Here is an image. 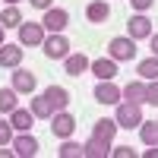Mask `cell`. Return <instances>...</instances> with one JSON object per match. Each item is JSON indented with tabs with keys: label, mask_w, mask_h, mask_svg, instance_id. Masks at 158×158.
I'll use <instances>...</instances> for the list:
<instances>
[{
	"label": "cell",
	"mask_w": 158,
	"mask_h": 158,
	"mask_svg": "<svg viewBox=\"0 0 158 158\" xmlns=\"http://www.w3.org/2000/svg\"><path fill=\"white\" fill-rule=\"evenodd\" d=\"M114 120L117 127H123V130H133L142 123V111H139V104L133 101H117V114H114Z\"/></svg>",
	"instance_id": "6da1fadb"
},
{
	"label": "cell",
	"mask_w": 158,
	"mask_h": 158,
	"mask_svg": "<svg viewBox=\"0 0 158 158\" xmlns=\"http://www.w3.org/2000/svg\"><path fill=\"white\" fill-rule=\"evenodd\" d=\"M108 54H111L114 60H133V57H136V38H130V35H117V38H111Z\"/></svg>",
	"instance_id": "7a4b0ae2"
},
{
	"label": "cell",
	"mask_w": 158,
	"mask_h": 158,
	"mask_svg": "<svg viewBox=\"0 0 158 158\" xmlns=\"http://www.w3.org/2000/svg\"><path fill=\"white\" fill-rule=\"evenodd\" d=\"M19 44L41 48V44H44V25H41V22H22V25H19Z\"/></svg>",
	"instance_id": "3957f363"
},
{
	"label": "cell",
	"mask_w": 158,
	"mask_h": 158,
	"mask_svg": "<svg viewBox=\"0 0 158 158\" xmlns=\"http://www.w3.org/2000/svg\"><path fill=\"white\" fill-rule=\"evenodd\" d=\"M44 57H51V60H63L70 54V41L63 38L60 32H51V38H44Z\"/></svg>",
	"instance_id": "277c9868"
},
{
	"label": "cell",
	"mask_w": 158,
	"mask_h": 158,
	"mask_svg": "<svg viewBox=\"0 0 158 158\" xmlns=\"http://www.w3.org/2000/svg\"><path fill=\"white\" fill-rule=\"evenodd\" d=\"M51 133H54L57 139H70L73 136V130H76V120H73V114L67 111H54V117H51Z\"/></svg>",
	"instance_id": "5b68a950"
},
{
	"label": "cell",
	"mask_w": 158,
	"mask_h": 158,
	"mask_svg": "<svg viewBox=\"0 0 158 158\" xmlns=\"http://www.w3.org/2000/svg\"><path fill=\"white\" fill-rule=\"evenodd\" d=\"M67 22H70V13H67V10H60V6H48V10H44L41 25H44L48 32H63V29H67Z\"/></svg>",
	"instance_id": "8992f818"
},
{
	"label": "cell",
	"mask_w": 158,
	"mask_h": 158,
	"mask_svg": "<svg viewBox=\"0 0 158 158\" xmlns=\"http://www.w3.org/2000/svg\"><path fill=\"white\" fill-rule=\"evenodd\" d=\"M35 85H38L35 73L22 70V67H16V70H13V89H16V92H22V95H32V92H35Z\"/></svg>",
	"instance_id": "52a82bcc"
},
{
	"label": "cell",
	"mask_w": 158,
	"mask_h": 158,
	"mask_svg": "<svg viewBox=\"0 0 158 158\" xmlns=\"http://www.w3.org/2000/svg\"><path fill=\"white\" fill-rule=\"evenodd\" d=\"M95 101H101V104H117V101H120V89H117L111 79H98V85H95Z\"/></svg>",
	"instance_id": "ba28073f"
},
{
	"label": "cell",
	"mask_w": 158,
	"mask_h": 158,
	"mask_svg": "<svg viewBox=\"0 0 158 158\" xmlns=\"http://www.w3.org/2000/svg\"><path fill=\"white\" fill-rule=\"evenodd\" d=\"M127 29H130V38H149L152 35V19L146 13H136V16L127 22Z\"/></svg>",
	"instance_id": "9c48e42d"
},
{
	"label": "cell",
	"mask_w": 158,
	"mask_h": 158,
	"mask_svg": "<svg viewBox=\"0 0 158 158\" xmlns=\"http://www.w3.org/2000/svg\"><path fill=\"white\" fill-rule=\"evenodd\" d=\"M13 149H16V155H22V158H32V155H38V139L25 130L22 136L13 139Z\"/></svg>",
	"instance_id": "30bf717a"
},
{
	"label": "cell",
	"mask_w": 158,
	"mask_h": 158,
	"mask_svg": "<svg viewBox=\"0 0 158 158\" xmlns=\"http://www.w3.org/2000/svg\"><path fill=\"white\" fill-rule=\"evenodd\" d=\"M63 67H67L70 76H82V73L92 67V60H89L85 54H67V57H63Z\"/></svg>",
	"instance_id": "8fae6325"
},
{
	"label": "cell",
	"mask_w": 158,
	"mask_h": 158,
	"mask_svg": "<svg viewBox=\"0 0 158 158\" xmlns=\"http://www.w3.org/2000/svg\"><path fill=\"white\" fill-rule=\"evenodd\" d=\"M22 63V48L19 44H0V67H13L16 70Z\"/></svg>",
	"instance_id": "7c38bea8"
},
{
	"label": "cell",
	"mask_w": 158,
	"mask_h": 158,
	"mask_svg": "<svg viewBox=\"0 0 158 158\" xmlns=\"http://www.w3.org/2000/svg\"><path fill=\"white\" fill-rule=\"evenodd\" d=\"M44 95L51 98V104H54V111H67V104L73 101V95L63 85H51V89H44Z\"/></svg>",
	"instance_id": "4fadbf2b"
},
{
	"label": "cell",
	"mask_w": 158,
	"mask_h": 158,
	"mask_svg": "<svg viewBox=\"0 0 158 158\" xmlns=\"http://www.w3.org/2000/svg\"><path fill=\"white\" fill-rule=\"evenodd\" d=\"M82 152H85L89 158H104V155H111V142H104V139H98V136H92V139L82 142Z\"/></svg>",
	"instance_id": "5bb4252c"
},
{
	"label": "cell",
	"mask_w": 158,
	"mask_h": 158,
	"mask_svg": "<svg viewBox=\"0 0 158 158\" xmlns=\"http://www.w3.org/2000/svg\"><path fill=\"white\" fill-rule=\"evenodd\" d=\"M89 70L95 73L98 79H114V76H117V60H114V57H108V60H104V57H101V60H92Z\"/></svg>",
	"instance_id": "9a60e30c"
},
{
	"label": "cell",
	"mask_w": 158,
	"mask_h": 158,
	"mask_svg": "<svg viewBox=\"0 0 158 158\" xmlns=\"http://www.w3.org/2000/svg\"><path fill=\"white\" fill-rule=\"evenodd\" d=\"M10 123H13V130L25 133V130H32V123H35V114H32V111H22V108H16V111L10 114Z\"/></svg>",
	"instance_id": "2e32d148"
},
{
	"label": "cell",
	"mask_w": 158,
	"mask_h": 158,
	"mask_svg": "<svg viewBox=\"0 0 158 158\" xmlns=\"http://www.w3.org/2000/svg\"><path fill=\"white\" fill-rule=\"evenodd\" d=\"M85 16H89V22H104L111 16V6L104 3V0H92V3L85 6Z\"/></svg>",
	"instance_id": "e0dca14e"
},
{
	"label": "cell",
	"mask_w": 158,
	"mask_h": 158,
	"mask_svg": "<svg viewBox=\"0 0 158 158\" xmlns=\"http://www.w3.org/2000/svg\"><path fill=\"white\" fill-rule=\"evenodd\" d=\"M114 133H117V120H95V127H92V136H98V139H104V142H111L114 139Z\"/></svg>",
	"instance_id": "ac0fdd59"
},
{
	"label": "cell",
	"mask_w": 158,
	"mask_h": 158,
	"mask_svg": "<svg viewBox=\"0 0 158 158\" xmlns=\"http://www.w3.org/2000/svg\"><path fill=\"white\" fill-rule=\"evenodd\" d=\"M120 98L133 101V104H142L146 101V82H127V89H120Z\"/></svg>",
	"instance_id": "d6986e66"
},
{
	"label": "cell",
	"mask_w": 158,
	"mask_h": 158,
	"mask_svg": "<svg viewBox=\"0 0 158 158\" xmlns=\"http://www.w3.org/2000/svg\"><path fill=\"white\" fill-rule=\"evenodd\" d=\"M32 114H35V117H44V120H51V117H54V104H51V98H48V95L32 98Z\"/></svg>",
	"instance_id": "ffe728a7"
},
{
	"label": "cell",
	"mask_w": 158,
	"mask_h": 158,
	"mask_svg": "<svg viewBox=\"0 0 158 158\" xmlns=\"http://www.w3.org/2000/svg\"><path fill=\"white\" fill-rule=\"evenodd\" d=\"M139 139L146 146H158V123L155 120H142L139 123Z\"/></svg>",
	"instance_id": "44dd1931"
},
{
	"label": "cell",
	"mask_w": 158,
	"mask_h": 158,
	"mask_svg": "<svg viewBox=\"0 0 158 158\" xmlns=\"http://www.w3.org/2000/svg\"><path fill=\"white\" fill-rule=\"evenodd\" d=\"M136 73H139L142 79H158V57L152 54V57H146V60H139Z\"/></svg>",
	"instance_id": "7402d4cb"
},
{
	"label": "cell",
	"mask_w": 158,
	"mask_h": 158,
	"mask_svg": "<svg viewBox=\"0 0 158 158\" xmlns=\"http://www.w3.org/2000/svg\"><path fill=\"white\" fill-rule=\"evenodd\" d=\"M16 89H0V114H13L16 111Z\"/></svg>",
	"instance_id": "603a6c76"
},
{
	"label": "cell",
	"mask_w": 158,
	"mask_h": 158,
	"mask_svg": "<svg viewBox=\"0 0 158 158\" xmlns=\"http://www.w3.org/2000/svg\"><path fill=\"white\" fill-rule=\"evenodd\" d=\"M0 25H3V29H19V25H22V13L16 6H6L3 16H0Z\"/></svg>",
	"instance_id": "cb8c5ba5"
},
{
	"label": "cell",
	"mask_w": 158,
	"mask_h": 158,
	"mask_svg": "<svg viewBox=\"0 0 158 158\" xmlns=\"http://www.w3.org/2000/svg\"><path fill=\"white\" fill-rule=\"evenodd\" d=\"M57 155H60V158H82L85 152H82V142H73V139H63V146L57 149Z\"/></svg>",
	"instance_id": "d4e9b609"
},
{
	"label": "cell",
	"mask_w": 158,
	"mask_h": 158,
	"mask_svg": "<svg viewBox=\"0 0 158 158\" xmlns=\"http://www.w3.org/2000/svg\"><path fill=\"white\" fill-rule=\"evenodd\" d=\"M10 142H13V123L0 120V146H10Z\"/></svg>",
	"instance_id": "484cf974"
},
{
	"label": "cell",
	"mask_w": 158,
	"mask_h": 158,
	"mask_svg": "<svg viewBox=\"0 0 158 158\" xmlns=\"http://www.w3.org/2000/svg\"><path fill=\"white\" fill-rule=\"evenodd\" d=\"M146 101L149 104H158V79H152V82L146 85Z\"/></svg>",
	"instance_id": "4316f807"
},
{
	"label": "cell",
	"mask_w": 158,
	"mask_h": 158,
	"mask_svg": "<svg viewBox=\"0 0 158 158\" xmlns=\"http://www.w3.org/2000/svg\"><path fill=\"white\" fill-rule=\"evenodd\" d=\"M111 155H114V158H136V152L130 149V146H120V149H111Z\"/></svg>",
	"instance_id": "83f0119b"
},
{
	"label": "cell",
	"mask_w": 158,
	"mask_h": 158,
	"mask_svg": "<svg viewBox=\"0 0 158 158\" xmlns=\"http://www.w3.org/2000/svg\"><path fill=\"white\" fill-rule=\"evenodd\" d=\"M152 3H155V0H130V6H133L136 13H146V10H149Z\"/></svg>",
	"instance_id": "f1b7e54d"
},
{
	"label": "cell",
	"mask_w": 158,
	"mask_h": 158,
	"mask_svg": "<svg viewBox=\"0 0 158 158\" xmlns=\"http://www.w3.org/2000/svg\"><path fill=\"white\" fill-rule=\"evenodd\" d=\"M29 3L38 6V10H48V6H51V0H29Z\"/></svg>",
	"instance_id": "f546056e"
},
{
	"label": "cell",
	"mask_w": 158,
	"mask_h": 158,
	"mask_svg": "<svg viewBox=\"0 0 158 158\" xmlns=\"http://www.w3.org/2000/svg\"><path fill=\"white\" fill-rule=\"evenodd\" d=\"M149 38H152V54L158 57V32H155V35H149Z\"/></svg>",
	"instance_id": "4dcf8cb0"
},
{
	"label": "cell",
	"mask_w": 158,
	"mask_h": 158,
	"mask_svg": "<svg viewBox=\"0 0 158 158\" xmlns=\"http://www.w3.org/2000/svg\"><path fill=\"white\" fill-rule=\"evenodd\" d=\"M10 155H16V149H3L0 146V158H10Z\"/></svg>",
	"instance_id": "1f68e13d"
},
{
	"label": "cell",
	"mask_w": 158,
	"mask_h": 158,
	"mask_svg": "<svg viewBox=\"0 0 158 158\" xmlns=\"http://www.w3.org/2000/svg\"><path fill=\"white\" fill-rule=\"evenodd\" d=\"M146 158H158V146H149V152H146Z\"/></svg>",
	"instance_id": "d6a6232c"
},
{
	"label": "cell",
	"mask_w": 158,
	"mask_h": 158,
	"mask_svg": "<svg viewBox=\"0 0 158 158\" xmlns=\"http://www.w3.org/2000/svg\"><path fill=\"white\" fill-rule=\"evenodd\" d=\"M0 44H3V25H0Z\"/></svg>",
	"instance_id": "836d02e7"
},
{
	"label": "cell",
	"mask_w": 158,
	"mask_h": 158,
	"mask_svg": "<svg viewBox=\"0 0 158 158\" xmlns=\"http://www.w3.org/2000/svg\"><path fill=\"white\" fill-rule=\"evenodd\" d=\"M6 3H10V6H16V3H19V0H6Z\"/></svg>",
	"instance_id": "e575fe53"
}]
</instances>
